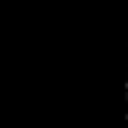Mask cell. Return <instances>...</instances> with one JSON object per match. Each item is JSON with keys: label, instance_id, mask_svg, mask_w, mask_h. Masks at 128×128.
I'll list each match as a JSON object with an SVG mask.
<instances>
[{"label": "cell", "instance_id": "cell-1", "mask_svg": "<svg viewBox=\"0 0 128 128\" xmlns=\"http://www.w3.org/2000/svg\"><path fill=\"white\" fill-rule=\"evenodd\" d=\"M125 92H128V75H125Z\"/></svg>", "mask_w": 128, "mask_h": 128}]
</instances>
